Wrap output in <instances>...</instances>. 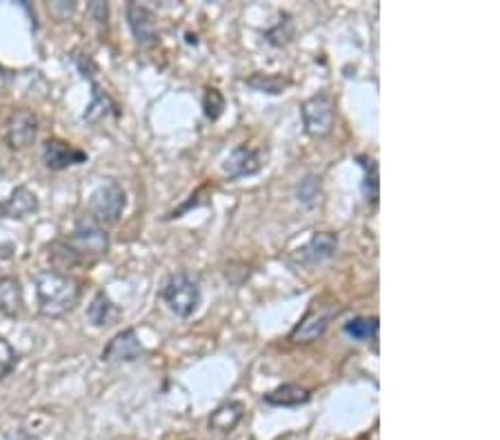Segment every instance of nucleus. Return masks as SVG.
<instances>
[{"label":"nucleus","mask_w":500,"mask_h":440,"mask_svg":"<svg viewBox=\"0 0 500 440\" xmlns=\"http://www.w3.org/2000/svg\"><path fill=\"white\" fill-rule=\"evenodd\" d=\"M329 320H332V313H325V312H316L312 309L303 320L296 325V329L291 332V341L294 343H314L327 332Z\"/></svg>","instance_id":"nucleus-14"},{"label":"nucleus","mask_w":500,"mask_h":440,"mask_svg":"<svg viewBox=\"0 0 500 440\" xmlns=\"http://www.w3.org/2000/svg\"><path fill=\"white\" fill-rule=\"evenodd\" d=\"M127 205L125 189L116 181H107L91 194L89 198V218L98 225H114L123 216Z\"/></svg>","instance_id":"nucleus-4"},{"label":"nucleus","mask_w":500,"mask_h":440,"mask_svg":"<svg viewBox=\"0 0 500 440\" xmlns=\"http://www.w3.org/2000/svg\"><path fill=\"white\" fill-rule=\"evenodd\" d=\"M203 109L210 120H219L225 112V98L216 87H207L203 94Z\"/></svg>","instance_id":"nucleus-21"},{"label":"nucleus","mask_w":500,"mask_h":440,"mask_svg":"<svg viewBox=\"0 0 500 440\" xmlns=\"http://www.w3.org/2000/svg\"><path fill=\"white\" fill-rule=\"evenodd\" d=\"M358 160L365 169V182H363L365 198H367L369 203H376V200H378V165H376V160L365 158V156H358Z\"/></svg>","instance_id":"nucleus-19"},{"label":"nucleus","mask_w":500,"mask_h":440,"mask_svg":"<svg viewBox=\"0 0 500 440\" xmlns=\"http://www.w3.org/2000/svg\"><path fill=\"white\" fill-rule=\"evenodd\" d=\"M38 312L45 318H60L72 312L81 300V281L60 269H42L34 276Z\"/></svg>","instance_id":"nucleus-1"},{"label":"nucleus","mask_w":500,"mask_h":440,"mask_svg":"<svg viewBox=\"0 0 500 440\" xmlns=\"http://www.w3.org/2000/svg\"><path fill=\"white\" fill-rule=\"evenodd\" d=\"M107 250H110V236L91 218L81 220L76 229L69 234L67 241L54 243V254L65 269L85 263V260L100 259L107 254Z\"/></svg>","instance_id":"nucleus-2"},{"label":"nucleus","mask_w":500,"mask_h":440,"mask_svg":"<svg viewBox=\"0 0 500 440\" xmlns=\"http://www.w3.org/2000/svg\"><path fill=\"white\" fill-rule=\"evenodd\" d=\"M345 334L354 341H369L378 334V318H351L345 322Z\"/></svg>","instance_id":"nucleus-18"},{"label":"nucleus","mask_w":500,"mask_h":440,"mask_svg":"<svg viewBox=\"0 0 500 440\" xmlns=\"http://www.w3.org/2000/svg\"><path fill=\"white\" fill-rule=\"evenodd\" d=\"M127 23L132 29L134 38L141 47H150L158 41V25H156L154 12L147 7L138 5V3H129L127 5Z\"/></svg>","instance_id":"nucleus-9"},{"label":"nucleus","mask_w":500,"mask_h":440,"mask_svg":"<svg viewBox=\"0 0 500 440\" xmlns=\"http://www.w3.org/2000/svg\"><path fill=\"white\" fill-rule=\"evenodd\" d=\"M142 345L136 336V329H123L116 334L107 347L103 350V363H132V360L141 359Z\"/></svg>","instance_id":"nucleus-8"},{"label":"nucleus","mask_w":500,"mask_h":440,"mask_svg":"<svg viewBox=\"0 0 500 440\" xmlns=\"http://www.w3.org/2000/svg\"><path fill=\"white\" fill-rule=\"evenodd\" d=\"M38 134V119L29 109H14L5 120V143L10 150H27Z\"/></svg>","instance_id":"nucleus-6"},{"label":"nucleus","mask_w":500,"mask_h":440,"mask_svg":"<svg viewBox=\"0 0 500 440\" xmlns=\"http://www.w3.org/2000/svg\"><path fill=\"white\" fill-rule=\"evenodd\" d=\"M247 85L258 91H267V94H282V89L289 85V81L282 76H273V73H256L254 78L247 81Z\"/></svg>","instance_id":"nucleus-20"},{"label":"nucleus","mask_w":500,"mask_h":440,"mask_svg":"<svg viewBox=\"0 0 500 440\" xmlns=\"http://www.w3.org/2000/svg\"><path fill=\"white\" fill-rule=\"evenodd\" d=\"M16 363H19V354H16V350L5 341V338H0V381L14 372Z\"/></svg>","instance_id":"nucleus-22"},{"label":"nucleus","mask_w":500,"mask_h":440,"mask_svg":"<svg viewBox=\"0 0 500 440\" xmlns=\"http://www.w3.org/2000/svg\"><path fill=\"white\" fill-rule=\"evenodd\" d=\"M38 212V198L29 187L20 185L16 187L10 194V198H5L0 203V218H14V220H23V218L32 216Z\"/></svg>","instance_id":"nucleus-11"},{"label":"nucleus","mask_w":500,"mask_h":440,"mask_svg":"<svg viewBox=\"0 0 500 440\" xmlns=\"http://www.w3.org/2000/svg\"><path fill=\"white\" fill-rule=\"evenodd\" d=\"M89 12L96 16V19H98V23L107 20V5H105V3H91Z\"/></svg>","instance_id":"nucleus-23"},{"label":"nucleus","mask_w":500,"mask_h":440,"mask_svg":"<svg viewBox=\"0 0 500 440\" xmlns=\"http://www.w3.org/2000/svg\"><path fill=\"white\" fill-rule=\"evenodd\" d=\"M312 394L310 390L300 385H281L278 390L265 394V403L273 405V407H298V405L310 403Z\"/></svg>","instance_id":"nucleus-15"},{"label":"nucleus","mask_w":500,"mask_h":440,"mask_svg":"<svg viewBox=\"0 0 500 440\" xmlns=\"http://www.w3.org/2000/svg\"><path fill=\"white\" fill-rule=\"evenodd\" d=\"M263 169V154L254 147L241 145L229 154V158L225 160V172L232 178L238 176H251V174Z\"/></svg>","instance_id":"nucleus-12"},{"label":"nucleus","mask_w":500,"mask_h":440,"mask_svg":"<svg viewBox=\"0 0 500 440\" xmlns=\"http://www.w3.org/2000/svg\"><path fill=\"white\" fill-rule=\"evenodd\" d=\"M200 298H203L200 282L189 272L173 274L167 281V285L163 287V300L178 318H189L198 309Z\"/></svg>","instance_id":"nucleus-3"},{"label":"nucleus","mask_w":500,"mask_h":440,"mask_svg":"<svg viewBox=\"0 0 500 440\" xmlns=\"http://www.w3.org/2000/svg\"><path fill=\"white\" fill-rule=\"evenodd\" d=\"M5 82H7V76H5V72H3V67H0V94L5 91Z\"/></svg>","instance_id":"nucleus-24"},{"label":"nucleus","mask_w":500,"mask_h":440,"mask_svg":"<svg viewBox=\"0 0 500 440\" xmlns=\"http://www.w3.org/2000/svg\"><path fill=\"white\" fill-rule=\"evenodd\" d=\"M245 407L238 400H229V403L220 405L214 413L210 416V427L216 431H232L238 422L242 421Z\"/></svg>","instance_id":"nucleus-16"},{"label":"nucleus","mask_w":500,"mask_h":440,"mask_svg":"<svg viewBox=\"0 0 500 440\" xmlns=\"http://www.w3.org/2000/svg\"><path fill=\"white\" fill-rule=\"evenodd\" d=\"M25 309L23 285L19 278L3 276L0 278V313L5 318H19Z\"/></svg>","instance_id":"nucleus-13"},{"label":"nucleus","mask_w":500,"mask_h":440,"mask_svg":"<svg viewBox=\"0 0 500 440\" xmlns=\"http://www.w3.org/2000/svg\"><path fill=\"white\" fill-rule=\"evenodd\" d=\"M338 250V236L334 232H319L312 236V241L307 243L305 247H300L298 254H296V260L305 267H312V265L325 263V260L332 259Z\"/></svg>","instance_id":"nucleus-10"},{"label":"nucleus","mask_w":500,"mask_h":440,"mask_svg":"<svg viewBox=\"0 0 500 440\" xmlns=\"http://www.w3.org/2000/svg\"><path fill=\"white\" fill-rule=\"evenodd\" d=\"M42 163L51 172H63V169L72 167V165L87 163V154L82 150H76L69 143L60 141V138H47L42 143Z\"/></svg>","instance_id":"nucleus-7"},{"label":"nucleus","mask_w":500,"mask_h":440,"mask_svg":"<svg viewBox=\"0 0 500 440\" xmlns=\"http://www.w3.org/2000/svg\"><path fill=\"white\" fill-rule=\"evenodd\" d=\"M87 318H89V320L94 322L96 327H105V325H110L112 320H114L116 307H114V303H112L110 296H107L105 291H98V294L94 296L91 305L87 307Z\"/></svg>","instance_id":"nucleus-17"},{"label":"nucleus","mask_w":500,"mask_h":440,"mask_svg":"<svg viewBox=\"0 0 500 440\" xmlns=\"http://www.w3.org/2000/svg\"><path fill=\"white\" fill-rule=\"evenodd\" d=\"M334 100L327 91H319L312 98H307L305 103L300 104V116H303V125H305V132L312 138H325L332 134L334 129Z\"/></svg>","instance_id":"nucleus-5"}]
</instances>
